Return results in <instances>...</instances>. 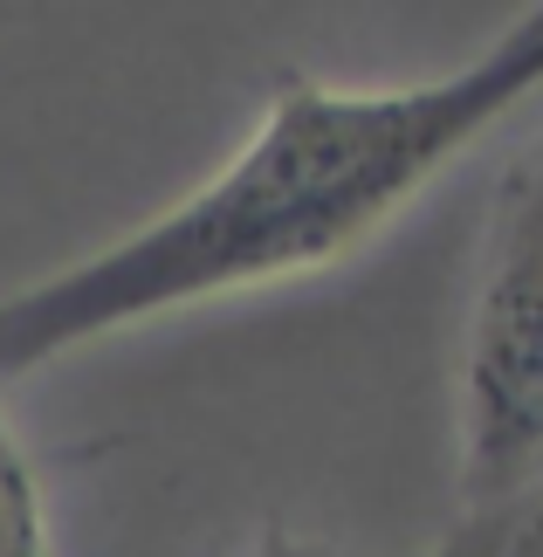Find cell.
<instances>
[{"mask_svg": "<svg viewBox=\"0 0 543 557\" xmlns=\"http://www.w3.org/2000/svg\"><path fill=\"white\" fill-rule=\"evenodd\" d=\"M530 475H543V145L489 186L461 345V503H495Z\"/></svg>", "mask_w": 543, "mask_h": 557, "instance_id": "cell-2", "label": "cell"}, {"mask_svg": "<svg viewBox=\"0 0 543 557\" xmlns=\"http://www.w3.org/2000/svg\"><path fill=\"white\" fill-rule=\"evenodd\" d=\"M248 557H344V550L317 544V537H296L289 523H262V537L248 544Z\"/></svg>", "mask_w": 543, "mask_h": 557, "instance_id": "cell-5", "label": "cell"}, {"mask_svg": "<svg viewBox=\"0 0 543 557\" xmlns=\"http://www.w3.org/2000/svg\"><path fill=\"white\" fill-rule=\"evenodd\" d=\"M0 557H55L49 550V509L28 455H21L8 413H0Z\"/></svg>", "mask_w": 543, "mask_h": 557, "instance_id": "cell-4", "label": "cell"}, {"mask_svg": "<svg viewBox=\"0 0 543 557\" xmlns=\"http://www.w3.org/2000/svg\"><path fill=\"white\" fill-rule=\"evenodd\" d=\"M427 557H543V475H530L495 503L461 509V523Z\"/></svg>", "mask_w": 543, "mask_h": 557, "instance_id": "cell-3", "label": "cell"}, {"mask_svg": "<svg viewBox=\"0 0 543 557\" xmlns=\"http://www.w3.org/2000/svg\"><path fill=\"white\" fill-rule=\"evenodd\" d=\"M543 83V0L454 76L337 90L282 70L255 138L124 242L0 296V385L165 310L310 275L365 248Z\"/></svg>", "mask_w": 543, "mask_h": 557, "instance_id": "cell-1", "label": "cell"}]
</instances>
